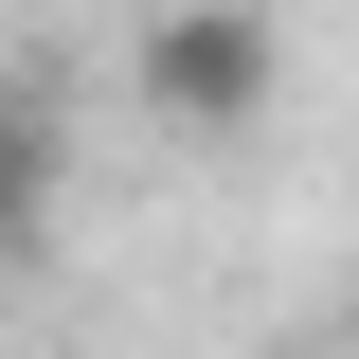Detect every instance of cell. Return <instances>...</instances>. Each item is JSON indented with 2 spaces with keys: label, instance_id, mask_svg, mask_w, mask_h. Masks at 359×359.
<instances>
[{
  "label": "cell",
  "instance_id": "cell-1",
  "mask_svg": "<svg viewBox=\"0 0 359 359\" xmlns=\"http://www.w3.org/2000/svg\"><path fill=\"white\" fill-rule=\"evenodd\" d=\"M126 108L162 144H252L269 108H287V18L269 0H162L126 54Z\"/></svg>",
  "mask_w": 359,
  "mask_h": 359
},
{
  "label": "cell",
  "instance_id": "cell-2",
  "mask_svg": "<svg viewBox=\"0 0 359 359\" xmlns=\"http://www.w3.org/2000/svg\"><path fill=\"white\" fill-rule=\"evenodd\" d=\"M54 198H72V108L0 72V269H54Z\"/></svg>",
  "mask_w": 359,
  "mask_h": 359
}]
</instances>
